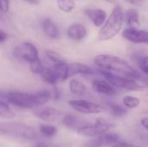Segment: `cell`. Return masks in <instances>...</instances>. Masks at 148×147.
<instances>
[{"instance_id":"cell-10","label":"cell","mask_w":148,"mask_h":147,"mask_svg":"<svg viewBox=\"0 0 148 147\" xmlns=\"http://www.w3.org/2000/svg\"><path fill=\"white\" fill-rule=\"evenodd\" d=\"M119 141V135L116 133H104L87 142L84 147H106Z\"/></svg>"},{"instance_id":"cell-27","label":"cell","mask_w":148,"mask_h":147,"mask_svg":"<svg viewBox=\"0 0 148 147\" xmlns=\"http://www.w3.org/2000/svg\"><path fill=\"white\" fill-rule=\"evenodd\" d=\"M29 70L33 73V74H36V75H41L44 69V66L42 65L40 58L34 61V62H31L29 63Z\"/></svg>"},{"instance_id":"cell-14","label":"cell","mask_w":148,"mask_h":147,"mask_svg":"<svg viewBox=\"0 0 148 147\" xmlns=\"http://www.w3.org/2000/svg\"><path fill=\"white\" fill-rule=\"evenodd\" d=\"M67 36L73 41H82L88 36V30L86 27L79 23L70 24L66 30Z\"/></svg>"},{"instance_id":"cell-36","label":"cell","mask_w":148,"mask_h":147,"mask_svg":"<svg viewBox=\"0 0 148 147\" xmlns=\"http://www.w3.org/2000/svg\"><path fill=\"white\" fill-rule=\"evenodd\" d=\"M23 1L32 5H37L40 3V0H23Z\"/></svg>"},{"instance_id":"cell-6","label":"cell","mask_w":148,"mask_h":147,"mask_svg":"<svg viewBox=\"0 0 148 147\" xmlns=\"http://www.w3.org/2000/svg\"><path fill=\"white\" fill-rule=\"evenodd\" d=\"M112 125L104 119L99 118L95 120L94 124L88 123L84 126L81 127L77 130V133L84 137H98L106 133L110 128Z\"/></svg>"},{"instance_id":"cell-1","label":"cell","mask_w":148,"mask_h":147,"mask_svg":"<svg viewBox=\"0 0 148 147\" xmlns=\"http://www.w3.org/2000/svg\"><path fill=\"white\" fill-rule=\"evenodd\" d=\"M52 99V93L42 89L36 93L7 91L1 93V100L19 108H36L42 106Z\"/></svg>"},{"instance_id":"cell-12","label":"cell","mask_w":148,"mask_h":147,"mask_svg":"<svg viewBox=\"0 0 148 147\" xmlns=\"http://www.w3.org/2000/svg\"><path fill=\"white\" fill-rule=\"evenodd\" d=\"M33 115L43 121H54L60 119L62 113L53 107H36L32 112Z\"/></svg>"},{"instance_id":"cell-3","label":"cell","mask_w":148,"mask_h":147,"mask_svg":"<svg viewBox=\"0 0 148 147\" xmlns=\"http://www.w3.org/2000/svg\"><path fill=\"white\" fill-rule=\"evenodd\" d=\"M124 23V11L121 6H115L98 33L99 41H108L117 36Z\"/></svg>"},{"instance_id":"cell-22","label":"cell","mask_w":148,"mask_h":147,"mask_svg":"<svg viewBox=\"0 0 148 147\" xmlns=\"http://www.w3.org/2000/svg\"><path fill=\"white\" fill-rule=\"evenodd\" d=\"M57 8L64 12V13H70L75 10V0H56Z\"/></svg>"},{"instance_id":"cell-21","label":"cell","mask_w":148,"mask_h":147,"mask_svg":"<svg viewBox=\"0 0 148 147\" xmlns=\"http://www.w3.org/2000/svg\"><path fill=\"white\" fill-rule=\"evenodd\" d=\"M42 78V80L47 82L48 84L50 85H56L58 82V80L56 78V75L52 68V67L48 68V67H44V69L42 71V73L40 75Z\"/></svg>"},{"instance_id":"cell-16","label":"cell","mask_w":148,"mask_h":147,"mask_svg":"<svg viewBox=\"0 0 148 147\" xmlns=\"http://www.w3.org/2000/svg\"><path fill=\"white\" fill-rule=\"evenodd\" d=\"M52 68L56 75L58 81H64L69 78V64L67 63L64 60L55 62L52 66Z\"/></svg>"},{"instance_id":"cell-15","label":"cell","mask_w":148,"mask_h":147,"mask_svg":"<svg viewBox=\"0 0 148 147\" xmlns=\"http://www.w3.org/2000/svg\"><path fill=\"white\" fill-rule=\"evenodd\" d=\"M42 29L44 35L50 39H58L61 37V31L56 23L49 18H45L42 22Z\"/></svg>"},{"instance_id":"cell-4","label":"cell","mask_w":148,"mask_h":147,"mask_svg":"<svg viewBox=\"0 0 148 147\" xmlns=\"http://www.w3.org/2000/svg\"><path fill=\"white\" fill-rule=\"evenodd\" d=\"M0 132L3 135L25 140H33L37 137V133L32 126L21 122L1 123Z\"/></svg>"},{"instance_id":"cell-17","label":"cell","mask_w":148,"mask_h":147,"mask_svg":"<svg viewBox=\"0 0 148 147\" xmlns=\"http://www.w3.org/2000/svg\"><path fill=\"white\" fill-rule=\"evenodd\" d=\"M124 23L128 28H139L140 23V12L137 9L131 8L124 12Z\"/></svg>"},{"instance_id":"cell-2","label":"cell","mask_w":148,"mask_h":147,"mask_svg":"<svg viewBox=\"0 0 148 147\" xmlns=\"http://www.w3.org/2000/svg\"><path fill=\"white\" fill-rule=\"evenodd\" d=\"M94 63L100 68L110 71L134 80H140L141 75L126 60L109 54H100L95 56Z\"/></svg>"},{"instance_id":"cell-30","label":"cell","mask_w":148,"mask_h":147,"mask_svg":"<svg viewBox=\"0 0 148 147\" xmlns=\"http://www.w3.org/2000/svg\"><path fill=\"white\" fill-rule=\"evenodd\" d=\"M0 9L2 12H8L10 10V0H0Z\"/></svg>"},{"instance_id":"cell-29","label":"cell","mask_w":148,"mask_h":147,"mask_svg":"<svg viewBox=\"0 0 148 147\" xmlns=\"http://www.w3.org/2000/svg\"><path fill=\"white\" fill-rule=\"evenodd\" d=\"M139 68L140 69L148 75V55H146L140 59L139 61Z\"/></svg>"},{"instance_id":"cell-38","label":"cell","mask_w":148,"mask_h":147,"mask_svg":"<svg viewBox=\"0 0 148 147\" xmlns=\"http://www.w3.org/2000/svg\"><path fill=\"white\" fill-rule=\"evenodd\" d=\"M36 147H49L47 145H45L44 143H39V144H37L36 145Z\"/></svg>"},{"instance_id":"cell-26","label":"cell","mask_w":148,"mask_h":147,"mask_svg":"<svg viewBox=\"0 0 148 147\" xmlns=\"http://www.w3.org/2000/svg\"><path fill=\"white\" fill-rule=\"evenodd\" d=\"M108 107L110 109V113L116 117H121L123 115H125L127 113V110L122 107L121 106H120L119 104H115V103H108Z\"/></svg>"},{"instance_id":"cell-8","label":"cell","mask_w":148,"mask_h":147,"mask_svg":"<svg viewBox=\"0 0 148 147\" xmlns=\"http://www.w3.org/2000/svg\"><path fill=\"white\" fill-rule=\"evenodd\" d=\"M68 104L76 112L85 114H95L107 111L106 107L84 100H72Z\"/></svg>"},{"instance_id":"cell-20","label":"cell","mask_w":148,"mask_h":147,"mask_svg":"<svg viewBox=\"0 0 148 147\" xmlns=\"http://www.w3.org/2000/svg\"><path fill=\"white\" fill-rule=\"evenodd\" d=\"M62 123L69 128H75L77 130L88 124L87 122L84 123L80 118H78L73 114H68V115L64 116L62 118Z\"/></svg>"},{"instance_id":"cell-37","label":"cell","mask_w":148,"mask_h":147,"mask_svg":"<svg viewBox=\"0 0 148 147\" xmlns=\"http://www.w3.org/2000/svg\"><path fill=\"white\" fill-rule=\"evenodd\" d=\"M108 3H111V4H116V3H118V2H119V0H106Z\"/></svg>"},{"instance_id":"cell-18","label":"cell","mask_w":148,"mask_h":147,"mask_svg":"<svg viewBox=\"0 0 148 147\" xmlns=\"http://www.w3.org/2000/svg\"><path fill=\"white\" fill-rule=\"evenodd\" d=\"M93 73V69L86 64L81 62L69 63V77L76 75H92Z\"/></svg>"},{"instance_id":"cell-33","label":"cell","mask_w":148,"mask_h":147,"mask_svg":"<svg viewBox=\"0 0 148 147\" xmlns=\"http://www.w3.org/2000/svg\"><path fill=\"white\" fill-rule=\"evenodd\" d=\"M114 147H137L134 145L128 144V143H124V142H117Z\"/></svg>"},{"instance_id":"cell-39","label":"cell","mask_w":148,"mask_h":147,"mask_svg":"<svg viewBox=\"0 0 148 147\" xmlns=\"http://www.w3.org/2000/svg\"><path fill=\"white\" fill-rule=\"evenodd\" d=\"M143 82L145 83V85H146V86H147L148 87V76L143 79Z\"/></svg>"},{"instance_id":"cell-32","label":"cell","mask_w":148,"mask_h":147,"mask_svg":"<svg viewBox=\"0 0 148 147\" xmlns=\"http://www.w3.org/2000/svg\"><path fill=\"white\" fill-rule=\"evenodd\" d=\"M9 38V36L7 33H5L3 30L0 31V42L1 43H4V42Z\"/></svg>"},{"instance_id":"cell-5","label":"cell","mask_w":148,"mask_h":147,"mask_svg":"<svg viewBox=\"0 0 148 147\" xmlns=\"http://www.w3.org/2000/svg\"><path fill=\"white\" fill-rule=\"evenodd\" d=\"M99 73L101 76L104 77V79L109 81L114 88L126 89L129 91H137L142 88V86L136 81L137 80L103 69H101Z\"/></svg>"},{"instance_id":"cell-9","label":"cell","mask_w":148,"mask_h":147,"mask_svg":"<svg viewBox=\"0 0 148 147\" xmlns=\"http://www.w3.org/2000/svg\"><path fill=\"white\" fill-rule=\"evenodd\" d=\"M125 40L134 44H148V31L139 28H127L122 31Z\"/></svg>"},{"instance_id":"cell-34","label":"cell","mask_w":148,"mask_h":147,"mask_svg":"<svg viewBox=\"0 0 148 147\" xmlns=\"http://www.w3.org/2000/svg\"><path fill=\"white\" fill-rule=\"evenodd\" d=\"M127 2H128L129 3H131L132 5L140 6V4H142V3L144 2V0H127Z\"/></svg>"},{"instance_id":"cell-7","label":"cell","mask_w":148,"mask_h":147,"mask_svg":"<svg viewBox=\"0 0 148 147\" xmlns=\"http://www.w3.org/2000/svg\"><path fill=\"white\" fill-rule=\"evenodd\" d=\"M13 55L16 58L24 61L28 63L39 59V52L36 47L28 42H22L13 49Z\"/></svg>"},{"instance_id":"cell-35","label":"cell","mask_w":148,"mask_h":147,"mask_svg":"<svg viewBox=\"0 0 148 147\" xmlns=\"http://www.w3.org/2000/svg\"><path fill=\"white\" fill-rule=\"evenodd\" d=\"M140 124H141V126H142L145 129L148 130V117L143 118V119L140 120Z\"/></svg>"},{"instance_id":"cell-13","label":"cell","mask_w":148,"mask_h":147,"mask_svg":"<svg viewBox=\"0 0 148 147\" xmlns=\"http://www.w3.org/2000/svg\"><path fill=\"white\" fill-rule=\"evenodd\" d=\"M84 14L97 28H101L108 18L107 12L101 9H86Z\"/></svg>"},{"instance_id":"cell-11","label":"cell","mask_w":148,"mask_h":147,"mask_svg":"<svg viewBox=\"0 0 148 147\" xmlns=\"http://www.w3.org/2000/svg\"><path fill=\"white\" fill-rule=\"evenodd\" d=\"M91 88L92 89L98 94L108 95V96H114L116 94L115 88L106 79H94L91 81Z\"/></svg>"},{"instance_id":"cell-25","label":"cell","mask_w":148,"mask_h":147,"mask_svg":"<svg viewBox=\"0 0 148 147\" xmlns=\"http://www.w3.org/2000/svg\"><path fill=\"white\" fill-rule=\"evenodd\" d=\"M39 132L42 135L45 137H53L57 133V128L52 125H40L39 126Z\"/></svg>"},{"instance_id":"cell-24","label":"cell","mask_w":148,"mask_h":147,"mask_svg":"<svg viewBox=\"0 0 148 147\" xmlns=\"http://www.w3.org/2000/svg\"><path fill=\"white\" fill-rule=\"evenodd\" d=\"M122 102L124 106L127 108H136L140 104V100L137 97L132 96V95H126L122 99Z\"/></svg>"},{"instance_id":"cell-19","label":"cell","mask_w":148,"mask_h":147,"mask_svg":"<svg viewBox=\"0 0 148 147\" xmlns=\"http://www.w3.org/2000/svg\"><path fill=\"white\" fill-rule=\"evenodd\" d=\"M69 91L74 95L82 96L87 93V87L80 80L73 78L69 81Z\"/></svg>"},{"instance_id":"cell-31","label":"cell","mask_w":148,"mask_h":147,"mask_svg":"<svg viewBox=\"0 0 148 147\" xmlns=\"http://www.w3.org/2000/svg\"><path fill=\"white\" fill-rule=\"evenodd\" d=\"M61 96V93L59 91V89L56 87L53 88V92H52V98L54 100H58Z\"/></svg>"},{"instance_id":"cell-28","label":"cell","mask_w":148,"mask_h":147,"mask_svg":"<svg viewBox=\"0 0 148 147\" xmlns=\"http://www.w3.org/2000/svg\"><path fill=\"white\" fill-rule=\"evenodd\" d=\"M45 55L46 56L48 57V59H49L51 62H53L54 63L55 62H61V61H63L62 55L57 53V52H55V51H51V50H47L45 52Z\"/></svg>"},{"instance_id":"cell-23","label":"cell","mask_w":148,"mask_h":147,"mask_svg":"<svg viewBox=\"0 0 148 147\" xmlns=\"http://www.w3.org/2000/svg\"><path fill=\"white\" fill-rule=\"evenodd\" d=\"M0 116L4 119H11L15 117V113L9 106V103L3 100L0 101Z\"/></svg>"}]
</instances>
